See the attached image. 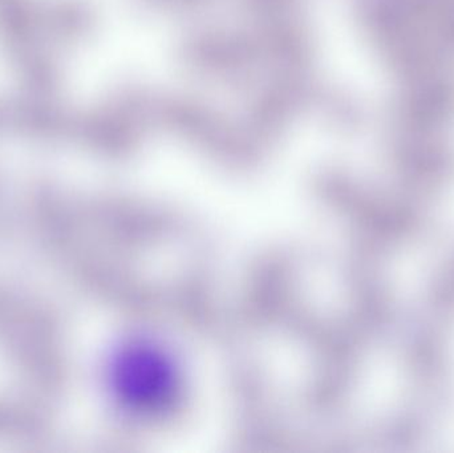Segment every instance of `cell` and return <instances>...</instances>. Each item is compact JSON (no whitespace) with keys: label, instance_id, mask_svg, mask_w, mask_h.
<instances>
[{"label":"cell","instance_id":"1","mask_svg":"<svg viewBox=\"0 0 454 453\" xmlns=\"http://www.w3.org/2000/svg\"><path fill=\"white\" fill-rule=\"evenodd\" d=\"M47 24L48 8L39 10L32 0H0V37L24 76L43 90L56 85L55 69L37 42Z\"/></svg>","mask_w":454,"mask_h":453},{"label":"cell","instance_id":"2","mask_svg":"<svg viewBox=\"0 0 454 453\" xmlns=\"http://www.w3.org/2000/svg\"><path fill=\"white\" fill-rule=\"evenodd\" d=\"M114 380L122 398L137 409L160 406L173 390L169 362L159 351L141 345L128 348L119 356Z\"/></svg>","mask_w":454,"mask_h":453}]
</instances>
